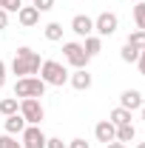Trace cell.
Segmentation results:
<instances>
[{"mask_svg":"<svg viewBox=\"0 0 145 148\" xmlns=\"http://www.w3.org/2000/svg\"><path fill=\"white\" fill-rule=\"evenodd\" d=\"M40 66H43V60L37 51H31L29 46H20L17 51H14V60H12V71L20 74V77H31V74L40 71Z\"/></svg>","mask_w":145,"mask_h":148,"instance_id":"obj_1","label":"cell"},{"mask_svg":"<svg viewBox=\"0 0 145 148\" xmlns=\"http://www.w3.org/2000/svg\"><path fill=\"white\" fill-rule=\"evenodd\" d=\"M40 80H43L46 86H66V83H68V71H66V66L57 63V60H43V66H40Z\"/></svg>","mask_w":145,"mask_h":148,"instance_id":"obj_2","label":"cell"},{"mask_svg":"<svg viewBox=\"0 0 145 148\" xmlns=\"http://www.w3.org/2000/svg\"><path fill=\"white\" fill-rule=\"evenodd\" d=\"M46 94V83L40 80V77H20L17 83H14V97L20 100H26V97H43Z\"/></svg>","mask_w":145,"mask_h":148,"instance_id":"obj_3","label":"cell"},{"mask_svg":"<svg viewBox=\"0 0 145 148\" xmlns=\"http://www.w3.org/2000/svg\"><path fill=\"white\" fill-rule=\"evenodd\" d=\"M20 117L26 120V125H40L43 117H46L43 103H40L37 97H26V100H20Z\"/></svg>","mask_w":145,"mask_h":148,"instance_id":"obj_4","label":"cell"},{"mask_svg":"<svg viewBox=\"0 0 145 148\" xmlns=\"http://www.w3.org/2000/svg\"><path fill=\"white\" fill-rule=\"evenodd\" d=\"M63 57H66V63L74 66V69H85L88 60H91L85 54V49H83V43H63Z\"/></svg>","mask_w":145,"mask_h":148,"instance_id":"obj_5","label":"cell"},{"mask_svg":"<svg viewBox=\"0 0 145 148\" xmlns=\"http://www.w3.org/2000/svg\"><path fill=\"white\" fill-rule=\"evenodd\" d=\"M117 26H120V17L114 14V12H103L100 17L94 20V32L100 37H111L114 32H117Z\"/></svg>","mask_w":145,"mask_h":148,"instance_id":"obj_6","label":"cell"},{"mask_svg":"<svg viewBox=\"0 0 145 148\" xmlns=\"http://www.w3.org/2000/svg\"><path fill=\"white\" fill-rule=\"evenodd\" d=\"M46 134L40 131V125H26V131H23V143L20 145L23 148H46Z\"/></svg>","mask_w":145,"mask_h":148,"instance_id":"obj_7","label":"cell"},{"mask_svg":"<svg viewBox=\"0 0 145 148\" xmlns=\"http://www.w3.org/2000/svg\"><path fill=\"white\" fill-rule=\"evenodd\" d=\"M71 32H74L77 37H91V34H94V20H91L88 14H74Z\"/></svg>","mask_w":145,"mask_h":148,"instance_id":"obj_8","label":"cell"},{"mask_svg":"<svg viewBox=\"0 0 145 148\" xmlns=\"http://www.w3.org/2000/svg\"><path fill=\"white\" fill-rule=\"evenodd\" d=\"M120 106L128 108V111H137V108L145 106V100H142V94L137 91V88H125V91L120 94Z\"/></svg>","mask_w":145,"mask_h":148,"instance_id":"obj_9","label":"cell"},{"mask_svg":"<svg viewBox=\"0 0 145 148\" xmlns=\"http://www.w3.org/2000/svg\"><path fill=\"white\" fill-rule=\"evenodd\" d=\"M94 137L100 140V143H114L117 140V125L111 123V120H103V123H97V128H94Z\"/></svg>","mask_w":145,"mask_h":148,"instance_id":"obj_10","label":"cell"},{"mask_svg":"<svg viewBox=\"0 0 145 148\" xmlns=\"http://www.w3.org/2000/svg\"><path fill=\"white\" fill-rule=\"evenodd\" d=\"M68 83H71L77 91H88V88H91V74H88V69H77L74 74H68Z\"/></svg>","mask_w":145,"mask_h":148,"instance_id":"obj_11","label":"cell"},{"mask_svg":"<svg viewBox=\"0 0 145 148\" xmlns=\"http://www.w3.org/2000/svg\"><path fill=\"white\" fill-rule=\"evenodd\" d=\"M17 20H20V26L31 29V26H37V23H40V12H37L34 6H20V12H17Z\"/></svg>","mask_w":145,"mask_h":148,"instance_id":"obj_12","label":"cell"},{"mask_svg":"<svg viewBox=\"0 0 145 148\" xmlns=\"http://www.w3.org/2000/svg\"><path fill=\"white\" fill-rule=\"evenodd\" d=\"M3 128H6V134H12V137H14V134H23V131H26V120L20 117V111H17V114H12V117H6V123H3Z\"/></svg>","mask_w":145,"mask_h":148,"instance_id":"obj_13","label":"cell"},{"mask_svg":"<svg viewBox=\"0 0 145 148\" xmlns=\"http://www.w3.org/2000/svg\"><path fill=\"white\" fill-rule=\"evenodd\" d=\"M20 111V100L17 97H3L0 100V114L3 117H12V114H17Z\"/></svg>","mask_w":145,"mask_h":148,"instance_id":"obj_14","label":"cell"},{"mask_svg":"<svg viewBox=\"0 0 145 148\" xmlns=\"http://www.w3.org/2000/svg\"><path fill=\"white\" fill-rule=\"evenodd\" d=\"M108 120L114 123V125H128V123H131V111L122 108V106H117V108L108 114Z\"/></svg>","mask_w":145,"mask_h":148,"instance_id":"obj_15","label":"cell"},{"mask_svg":"<svg viewBox=\"0 0 145 148\" xmlns=\"http://www.w3.org/2000/svg\"><path fill=\"white\" fill-rule=\"evenodd\" d=\"M83 49H85V54L88 57H94V54H100V51H103V40H100V37H85V43H83Z\"/></svg>","mask_w":145,"mask_h":148,"instance_id":"obj_16","label":"cell"},{"mask_svg":"<svg viewBox=\"0 0 145 148\" xmlns=\"http://www.w3.org/2000/svg\"><path fill=\"white\" fill-rule=\"evenodd\" d=\"M137 137V128L128 123V125H117V143H131Z\"/></svg>","mask_w":145,"mask_h":148,"instance_id":"obj_17","label":"cell"},{"mask_svg":"<svg viewBox=\"0 0 145 148\" xmlns=\"http://www.w3.org/2000/svg\"><path fill=\"white\" fill-rule=\"evenodd\" d=\"M43 34H46V40L57 43V40H63V26H60V23H49V26L43 29Z\"/></svg>","mask_w":145,"mask_h":148,"instance_id":"obj_18","label":"cell"},{"mask_svg":"<svg viewBox=\"0 0 145 148\" xmlns=\"http://www.w3.org/2000/svg\"><path fill=\"white\" fill-rule=\"evenodd\" d=\"M120 57H122L125 63H137V60H140V49H134L131 43H125V46H122V51H120Z\"/></svg>","mask_w":145,"mask_h":148,"instance_id":"obj_19","label":"cell"},{"mask_svg":"<svg viewBox=\"0 0 145 148\" xmlns=\"http://www.w3.org/2000/svg\"><path fill=\"white\" fill-rule=\"evenodd\" d=\"M134 23H137L140 32H145V3H137L134 6Z\"/></svg>","mask_w":145,"mask_h":148,"instance_id":"obj_20","label":"cell"},{"mask_svg":"<svg viewBox=\"0 0 145 148\" xmlns=\"http://www.w3.org/2000/svg\"><path fill=\"white\" fill-rule=\"evenodd\" d=\"M128 43H131L134 49H140V51H142V49H145V32H140V29H137V32H131V34H128Z\"/></svg>","mask_w":145,"mask_h":148,"instance_id":"obj_21","label":"cell"},{"mask_svg":"<svg viewBox=\"0 0 145 148\" xmlns=\"http://www.w3.org/2000/svg\"><path fill=\"white\" fill-rule=\"evenodd\" d=\"M0 148H23V145H20L12 134H3V137H0Z\"/></svg>","mask_w":145,"mask_h":148,"instance_id":"obj_22","label":"cell"},{"mask_svg":"<svg viewBox=\"0 0 145 148\" xmlns=\"http://www.w3.org/2000/svg\"><path fill=\"white\" fill-rule=\"evenodd\" d=\"M31 6H34L37 12H51V9H54V0H34Z\"/></svg>","mask_w":145,"mask_h":148,"instance_id":"obj_23","label":"cell"},{"mask_svg":"<svg viewBox=\"0 0 145 148\" xmlns=\"http://www.w3.org/2000/svg\"><path fill=\"white\" fill-rule=\"evenodd\" d=\"M20 6H23V0H6V3H3L6 12H20Z\"/></svg>","mask_w":145,"mask_h":148,"instance_id":"obj_24","label":"cell"},{"mask_svg":"<svg viewBox=\"0 0 145 148\" xmlns=\"http://www.w3.org/2000/svg\"><path fill=\"white\" fill-rule=\"evenodd\" d=\"M46 148H66V143H63L60 137H49V140H46Z\"/></svg>","mask_w":145,"mask_h":148,"instance_id":"obj_25","label":"cell"},{"mask_svg":"<svg viewBox=\"0 0 145 148\" xmlns=\"http://www.w3.org/2000/svg\"><path fill=\"white\" fill-rule=\"evenodd\" d=\"M6 26H9V12H6V9H0V32H3Z\"/></svg>","mask_w":145,"mask_h":148,"instance_id":"obj_26","label":"cell"},{"mask_svg":"<svg viewBox=\"0 0 145 148\" xmlns=\"http://www.w3.org/2000/svg\"><path fill=\"white\" fill-rule=\"evenodd\" d=\"M68 148H91V145L85 143V140H71V143H68Z\"/></svg>","mask_w":145,"mask_h":148,"instance_id":"obj_27","label":"cell"},{"mask_svg":"<svg viewBox=\"0 0 145 148\" xmlns=\"http://www.w3.org/2000/svg\"><path fill=\"white\" fill-rule=\"evenodd\" d=\"M3 86H6V63L0 60V88H3Z\"/></svg>","mask_w":145,"mask_h":148,"instance_id":"obj_28","label":"cell"},{"mask_svg":"<svg viewBox=\"0 0 145 148\" xmlns=\"http://www.w3.org/2000/svg\"><path fill=\"white\" fill-rule=\"evenodd\" d=\"M137 63H140V74L145 77V49L140 51V60H137Z\"/></svg>","mask_w":145,"mask_h":148,"instance_id":"obj_29","label":"cell"},{"mask_svg":"<svg viewBox=\"0 0 145 148\" xmlns=\"http://www.w3.org/2000/svg\"><path fill=\"white\" fill-rule=\"evenodd\" d=\"M105 148H128V145H125V143H117V140H114V143H108Z\"/></svg>","mask_w":145,"mask_h":148,"instance_id":"obj_30","label":"cell"},{"mask_svg":"<svg viewBox=\"0 0 145 148\" xmlns=\"http://www.w3.org/2000/svg\"><path fill=\"white\" fill-rule=\"evenodd\" d=\"M134 148H145V143H137V145H134Z\"/></svg>","mask_w":145,"mask_h":148,"instance_id":"obj_31","label":"cell"},{"mask_svg":"<svg viewBox=\"0 0 145 148\" xmlns=\"http://www.w3.org/2000/svg\"><path fill=\"white\" fill-rule=\"evenodd\" d=\"M140 111H142V123H145V106H142V108H140Z\"/></svg>","mask_w":145,"mask_h":148,"instance_id":"obj_32","label":"cell"},{"mask_svg":"<svg viewBox=\"0 0 145 148\" xmlns=\"http://www.w3.org/2000/svg\"><path fill=\"white\" fill-rule=\"evenodd\" d=\"M3 3H6V0H0V9H3Z\"/></svg>","mask_w":145,"mask_h":148,"instance_id":"obj_33","label":"cell"}]
</instances>
